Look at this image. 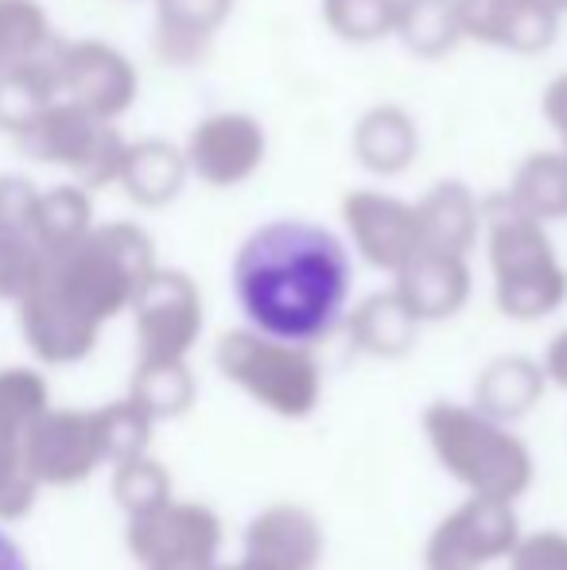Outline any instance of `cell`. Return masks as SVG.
Wrapping results in <instances>:
<instances>
[{
    "instance_id": "cell-13",
    "label": "cell",
    "mask_w": 567,
    "mask_h": 570,
    "mask_svg": "<svg viewBox=\"0 0 567 570\" xmlns=\"http://www.w3.org/2000/svg\"><path fill=\"white\" fill-rule=\"evenodd\" d=\"M346 334L350 345L365 357L378 361H401L417 350L420 342V318L409 311V303L401 299L397 287L389 292H370L365 299H358L354 307L346 311Z\"/></svg>"
},
{
    "instance_id": "cell-24",
    "label": "cell",
    "mask_w": 567,
    "mask_h": 570,
    "mask_svg": "<svg viewBox=\"0 0 567 570\" xmlns=\"http://www.w3.org/2000/svg\"><path fill=\"white\" fill-rule=\"evenodd\" d=\"M121 493H125V501H129L133 509H137V517H140V512L164 504L167 493H172V485H167V473L159 470V465L133 462L129 470H125V478H121Z\"/></svg>"
},
{
    "instance_id": "cell-15",
    "label": "cell",
    "mask_w": 567,
    "mask_h": 570,
    "mask_svg": "<svg viewBox=\"0 0 567 570\" xmlns=\"http://www.w3.org/2000/svg\"><path fill=\"white\" fill-rule=\"evenodd\" d=\"M545 365L537 357H525V353H506V357H493L475 376V400L470 404L498 423H517L545 400Z\"/></svg>"
},
{
    "instance_id": "cell-12",
    "label": "cell",
    "mask_w": 567,
    "mask_h": 570,
    "mask_svg": "<svg viewBox=\"0 0 567 570\" xmlns=\"http://www.w3.org/2000/svg\"><path fill=\"white\" fill-rule=\"evenodd\" d=\"M393 287L420 323H443L467 307L475 276H470L467 256L420 248L404 268L393 272Z\"/></svg>"
},
{
    "instance_id": "cell-14",
    "label": "cell",
    "mask_w": 567,
    "mask_h": 570,
    "mask_svg": "<svg viewBox=\"0 0 567 570\" xmlns=\"http://www.w3.org/2000/svg\"><path fill=\"white\" fill-rule=\"evenodd\" d=\"M420 222V248H439V253L470 256L482 237L486 206L478 195L459 179H443L417 203Z\"/></svg>"
},
{
    "instance_id": "cell-16",
    "label": "cell",
    "mask_w": 567,
    "mask_h": 570,
    "mask_svg": "<svg viewBox=\"0 0 567 570\" xmlns=\"http://www.w3.org/2000/svg\"><path fill=\"white\" fill-rule=\"evenodd\" d=\"M350 151L370 175H401L412 167L420 151V128L409 109L401 106H373L358 117L350 132Z\"/></svg>"
},
{
    "instance_id": "cell-25",
    "label": "cell",
    "mask_w": 567,
    "mask_h": 570,
    "mask_svg": "<svg viewBox=\"0 0 567 570\" xmlns=\"http://www.w3.org/2000/svg\"><path fill=\"white\" fill-rule=\"evenodd\" d=\"M545 120L553 125L556 140H560V148L567 151V70L548 82V90H545Z\"/></svg>"
},
{
    "instance_id": "cell-3",
    "label": "cell",
    "mask_w": 567,
    "mask_h": 570,
    "mask_svg": "<svg viewBox=\"0 0 567 570\" xmlns=\"http://www.w3.org/2000/svg\"><path fill=\"white\" fill-rule=\"evenodd\" d=\"M486 261L493 276V303L514 323H540L567 303V268L548 226L506 195L486 210Z\"/></svg>"
},
{
    "instance_id": "cell-4",
    "label": "cell",
    "mask_w": 567,
    "mask_h": 570,
    "mask_svg": "<svg viewBox=\"0 0 567 570\" xmlns=\"http://www.w3.org/2000/svg\"><path fill=\"white\" fill-rule=\"evenodd\" d=\"M214 365L253 404L281 420H307L323 400V368L311 345L273 338L265 331H226L214 345Z\"/></svg>"
},
{
    "instance_id": "cell-10",
    "label": "cell",
    "mask_w": 567,
    "mask_h": 570,
    "mask_svg": "<svg viewBox=\"0 0 567 570\" xmlns=\"http://www.w3.org/2000/svg\"><path fill=\"white\" fill-rule=\"evenodd\" d=\"M242 548V556L265 570H319L326 556V532L311 509L276 501L250 520Z\"/></svg>"
},
{
    "instance_id": "cell-26",
    "label": "cell",
    "mask_w": 567,
    "mask_h": 570,
    "mask_svg": "<svg viewBox=\"0 0 567 570\" xmlns=\"http://www.w3.org/2000/svg\"><path fill=\"white\" fill-rule=\"evenodd\" d=\"M540 365H545L548 384H556V389L567 392V331H560L553 342H548V350H545V357H540Z\"/></svg>"
},
{
    "instance_id": "cell-17",
    "label": "cell",
    "mask_w": 567,
    "mask_h": 570,
    "mask_svg": "<svg viewBox=\"0 0 567 570\" xmlns=\"http://www.w3.org/2000/svg\"><path fill=\"white\" fill-rule=\"evenodd\" d=\"M506 198L525 214L548 222H567V151H532L517 164Z\"/></svg>"
},
{
    "instance_id": "cell-28",
    "label": "cell",
    "mask_w": 567,
    "mask_h": 570,
    "mask_svg": "<svg viewBox=\"0 0 567 570\" xmlns=\"http://www.w3.org/2000/svg\"><path fill=\"white\" fill-rule=\"evenodd\" d=\"M211 570H265V567H261V563H253L250 556H242V559H237V563H214Z\"/></svg>"
},
{
    "instance_id": "cell-27",
    "label": "cell",
    "mask_w": 567,
    "mask_h": 570,
    "mask_svg": "<svg viewBox=\"0 0 567 570\" xmlns=\"http://www.w3.org/2000/svg\"><path fill=\"white\" fill-rule=\"evenodd\" d=\"M0 570H28V563H23L20 548H16L12 540H8L4 532H0Z\"/></svg>"
},
{
    "instance_id": "cell-20",
    "label": "cell",
    "mask_w": 567,
    "mask_h": 570,
    "mask_svg": "<svg viewBox=\"0 0 567 570\" xmlns=\"http://www.w3.org/2000/svg\"><path fill=\"white\" fill-rule=\"evenodd\" d=\"M397 0H323V23L342 43L370 47L393 36Z\"/></svg>"
},
{
    "instance_id": "cell-29",
    "label": "cell",
    "mask_w": 567,
    "mask_h": 570,
    "mask_svg": "<svg viewBox=\"0 0 567 570\" xmlns=\"http://www.w3.org/2000/svg\"><path fill=\"white\" fill-rule=\"evenodd\" d=\"M553 8H556V12L564 16V12H567V0H553Z\"/></svg>"
},
{
    "instance_id": "cell-11",
    "label": "cell",
    "mask_w": 567,
    "mask_h": 570,
    "mask_svg": "<svg viewBox=\"0 0 567 570\" xmlns=\"http://www.w3.org/2000/svg\"><path fill=\"white\" fill-rule=\"evenodd\" d=\"M140 334L148 361L187 357L203 334V295L179 272H164L144 284L140 295Z\"/></svg>"
},
{
    "instance_id": "cell-8",
    "label": "cell",
    "mask_w": 567,
    "mask_h": 570,
    "mask_svg": "<svg viewBox=\"0 0 567 570\" xmlns=\"http://www.w3.org/2000/svg\"><path fill=\"white\" fill-rule=\"evenodd\" d=\"M342 226L350 233L354 253L389 276L420 253L417 203H404L385 190H350L342 198Z\"/></svg>"
},
{
    "instance_id": "cell-5",
    "label": "cell",
    "mask_w": 567,
    "mask_h": 570,
    "mask_svg": "<svg viewBox=\"0 0 567 570\" xmlns=\"http://www.w3.org/2000/svg\"><path fill=\"white\" fill-rule=\"evenodd\" d=\"M521 540V520L509 501L475 497L454 504L424 543V570H490L506 563Z\"/></svg>"
},
{
    "instance_id": "cell-23",
    "label": "cell",
    "mask_w": 567,
    "mask_h": 570,
    "mask_svg": "<svg viewBox=\"0 0 567 570\" xmlns=\"http://www.w3.org/2000/svg\"><path fill=\"white\" fill-rule=\"evenodd\" d=\"M509 570H567V532H521L517 548L509 551Z\"/></svg>"
},
{
    "instance_id": "cell-21",
    "label": "cell",
    "mask_w": 567,
    "mask_h": 570,
    "mask_svg": "<svg viewBox=\"0 0 567 570\" xmlns=\"http://www.w3.org/2000/svg\"><path fill=\"white\" fill-rule=\"evenodd\" d=\"M195 400V376L183 357L148 361L140 373V407L148 415H183Z\"/></svg>"
},
{
    "instance_id": "cell-7",
    "label": "cell",
    "mask_w": 567,
    "mask_h": 570,
    "mask_svg": "<svg viewBox=\"0 0 567 570\" xmlns=\"http://www.w3.org/2000/svg\"><path fill=\"white\" fill-rule=\"evenodd\" d=\"M265 156V125L253 114H242V109H222V114L198 120L187 144V167L218 190L250 183L261 171Z\"/></svg>"
},
{
    "instance_id": "cell-2",
    "label": "cell",
    "mask_w": 567,
    "mask_h": 570,
    "mask_svg": "<svg viewBox=\"0 0 567 570\" xmlns=\"http://www.w3.org/2000/svg\"><path fill=\"white\" fill-rule=\"evenodd\" d=\"M424 439L439 470L467 493L517 504L537 478V462L509 423L482 415L475 404L436 400L424 407Z\"/></svg>"
},
{
    "instance_id": "cell-18",
    "label": "cell",
    "mask_w": 567,
    "mask_h": 570,
    "mask_svg": "<svg viewBox=\"0 0 567 570\" xmlns=\"http://www.w3.org/2000/svg\"><path fill=\"white\" fill-rule=\"evenodd\" d=\"M393 36L420 59H443L462 43V20L454 0H397Z\"/></svg>"
},
{
    "instance_id": "cell-1",
    "label": "cell",
    "mask_w": 567,
    "mask_h": 570,
    "mask_svg": "<svg viewBox=\"0 0 567 570\" xmlns=\"http://www.w3.org/2000/svg\"><path fill=\"white\" fill-rule=\"evenodd\" d=\"M229 276L253 331L300 345L331 338L354 292L350 248L331 229L303 218H276L253 229Z\"/></svg>"
},
{
    "instance_id": "cell-9",
    "label": "cell",
    "mask_w": 567,
    "mask_h": 570,
    "mask_svg": "<svg viewBox=\"0 0 567 570\" xmlns=\"http://www.w3.org/2000/svg\"><path fill=\"white\" fill-rule=\"evenodd\" d=\"M462 39L514 55H540L556 43L560 12L553 0H454Z\"/></svg>"
},
{
    "instance_id": "cell-19",
    "label": "cell",
    "mask_w": 567,
    "mask_h": 570,
    "mask_svg": "<svg viewBox=\"0 0 567 570\" xmlns=\"http://www.w3.org/2000/svg\"><path fill=\"white\" fill-rule=\"evenodd\" d=\"M234 12V0H164L167 36L175 39L179 59H198L218 28Z\"/></svg>"
},
{
    "instance_id": "cell-22",
    "label": "cell",
    "mask_w": 567,
    "mask_h": 570,
    "mask_svg": "<svg viewBox=\"0 0 567 570\" xmlns=\"http://www.w3.org/2000/svg\"><path fill=\"white\" fill-rule=\"evenodd\" d=\"M187 175V159L167 144H148L137 159V190L148 203H167L175 190L183 187Z\"/></svg>"
},
{
    "instance_id": "cell-6",
    "label": "cell",
    "mask_w": 567,
    "mask_h": 570,
    "mask_svg": "<svg viewBox=\"0 0 567 570\" xmlns=\"http://www.w3.org/2000/svg\"><path fill=\"white\" fill-rule=\"evenodd\" d=\"M140 559L151 570H211L222 551V520L195 501H164L137 520Z\"/></svg>"
}]
</instances>
